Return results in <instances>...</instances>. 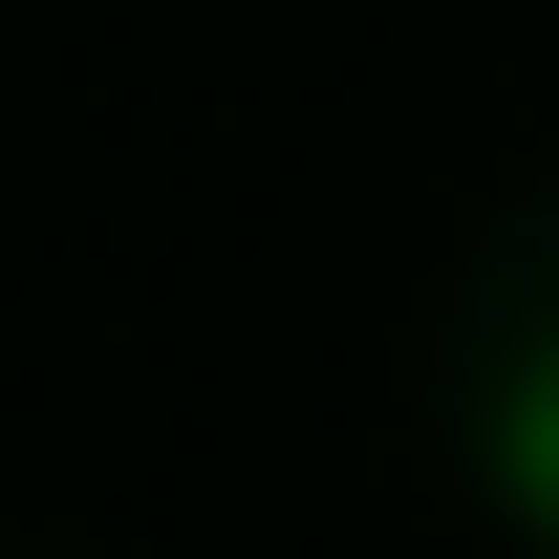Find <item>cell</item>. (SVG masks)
<instances>
[{"mask_svg":"<svg viewBox=\"0 0 559 559\" xmlns=\"http://www.w3.org/2000/svg\"><path fill=\"white\" fill-rule=\"evenodd\" d=\"M495 495H516V516L559 538V345L516 366V409H495Z\"/></svg>","mask_w":559,"mask_h":559,"instance_id":"1","label":"cell"}]
</instances>
